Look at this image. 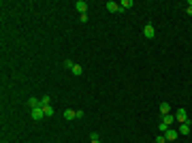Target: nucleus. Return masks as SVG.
I'll return each mask as SVG.
<instances>
[{
  "instance_id": "4",
  "label": "nucleus",
  "mask_w": 192,
  "mask_h": 143,
  "mask_svg": "<svg viewBox=\"0 0 192 143\" xmlns=\"http://www.w3.org/2000/svg\"><path fill=\"white\" fill-rule=\"evenodd\" d=\"M75 9L81 13V15H85V11H88V4H85L83 0H79V2H75Z\"/></svg>"
},
{
  "instance_id": "9",
  "label": "nucleus",
  "mask_w": 192,
  "mask_h": 143,
  "mask_svg": "<svg viewBox=\"0 0 192 143\" xmlns=\"http://www.w3.org/2000/svg\"><path fill=\"white\" fill-rule=\"evenodd\" d=\"M158 111H160V115H169V113H171V107H169V103H162V105L158 107Z\"/></svg>"
},
{
  "instance_id": "14",
  "label": "nucleus",
  "mask_w": 192,
  "mask_h": 143,
  "mask_svg": "<svg viewBox=\"0 0 192 143\" xmlns=\"http://www.w3.org/2000/svg\"><path fill=\"white\" fill-rule=\"evenodd\" d=\"M43 111H45V115H53V111H56V109L51 107V105H47V107H43Z\"/></svg>"
},
{
  "instance_id": "17",
  "label": "nucleus",
  "mask_w": 192,
  "mask_h": 143,
  "mask_svg": "<svg viewBox=\"0 0 192 143\" xmlns=\"http://www.w3.org/2000/svg\"><path fill=\"white\" fill-rule=\"evenodd\" d=\"M156 143H167V137H164V135H158V137H156Z\"/></svg>"
},
{
  "instance_id": "2",
  "label": "nucleus",
  "mask_w": 192,
  "mask_h": 143,
  "mask_svg": "<svg viewBox=\"0 0 192 143\" xmlns=\"http://www.w3.org/2000/svg\"><path fill=\"white\" fill-rule=\"evenodd\" d=\"M143 34H145V38H154V36H156V28H154L152 24H147L143 28Z\"/></svg>"
},
{
  "instance_id": "7",
  "label": "nucleus",
  "mask_w": 192,
  "mask_h": 143,
  "mask_svg": "<svg viewBox=\"0 0 192 143\" xmlns=\"http://www.w3.org/2000/svg\"><path fill=\"white\" fill-rule=\"evenodd\" d=\"M132 4H134L132 0H122V2H120V13H124V11H126V9H130Z\"/></svg>"
},
{
  "instance_id": "19",
  "label": "nucleus",
  "mask_w": 192,
  "mask_h": 143,
  "mask_svg": "<svg viewBox=\"0 0 192 143\" xmlns=\"http://www.w3.org/2000/svg\"><path fill=\"white\" fill-rule=\"evenodd\" d=\"M90 143H100V141H98V139H94V141H90Z\"/></svg>"
},
{
  "instance_id": "16",
  "label": "nucleus",
  "mask_w": 192,
  "mask_h": 143,
  "mask_svg": "<svg viewBox=\"0 0 192 143\" xmlns=\"http://www.w3.org/2000/svg\"><path fill=\"white\" fill-rule=\"evenodd\" d=\"M158 130H160V132H167V130H169V126H167V124H162V122H160V124H158Z\"/></svg>"
},
{
  "instance_id": "3",
  "label": "nucleus",
  "mask_w": 192,
  "mask_h": 143,
  "mask_svg": "<svg viewBox=\"0 0 192 143\" xmlns=\"http://www.w3.org/2000/svg\"><path fill=\"white\" fill-rule=\"evenodd\" d=\"M43 118H45V111H43V107L32 109V120H43Z\"/></svg>"
},
{
  "instance_id": "18",
  "label": "nucleus",
  "mask_w": 192,
  "mask_h": 143,
  "mask_svg": "<svg viewBox=\"0 0 192 143\" xmlns=\"http://www.w3.org/2000/svg\"><path fill=\"white\" fill-rule=\"evenodd\" d=\"M64 66H66V69H73L75 64H73V60H66V62H64Z\"/></svg>"
},
{
  "instance_id": "13",
  "label": "nucleus",
  "mask_w": 192,
  "mask_h": 143,
  "mask_svg": "<svg viewBox=\"0 0 192 143\" xmlns=\"http://www.w3.org/2000/svg\"><path fill=\"white\" fill-rule=\"evenodd\" d=\"M71 71H73V75H83V69H81L79 64H75V66H73Z\"/></svg>"
},
{
  "instance_id": "8",
  "label": "nucleus",
  "mask_w": 192,
  "mask_h": 143,
  "mask_svg": "<svg viewBox=\"0 0 192 143\" xmlns=\"http://www.w3.org/2000/svg\"><path fill=\"white\" fill-rule=\"evenodd\" d=\"M179 135H188L190 132V122H184V124H179Z\"/></svg>"
},
{
  "instance_id": "20",
  "label": "nucleus",
  "mask_w": 192,
  "mask_h": 143,
  "mask_svg": "<svg viewBox=\"0 0 192 143\" xmlns=\"http://www.w3.org/2000/svg\"><path fill=\"white\" fill-rule=\"evenodd\" d=\"M188 7H192V0H190V2H188Z\"/></svg>"
},
{
  "instance_id": "5",
  "label": "nucleus",
  "mask_w": 192,
  "mask_h": 143,
  "mask_svg": "<svg viewBox=\"0 0 192 143\" xmlns=\"http://www.w3.org/2000/svg\"><path fill=\"white\" fill-rule=\"evenodd\" d=\"M177 135H179V132H177V130H173V128H169V130L164 132L167 141H175V139H177Z\"/></svg>"
},
{
  "instance_id": "11",
  "label": "nucleus",
  "mask_w": 192,
  "mask_h": 143,
  "mask_svg": "<svg viewBox=\"0 0 192 143\" xmlns=\"http://www.w3.org/2000/svg\"><path fill=\"white\" fill-rule=\"evenodd\" d=\"M75 118H77V111H73V109L64 111V120H75Z\"/></svg>"
},
{
  "instance_id": "15",
  "label": "nucleus",
  "mask_w": 192,
  "mask_h": 143,
  "mask_svg": "<svg viewBox=\"0 0 192 143\" xmlns=\"http://www.w3.org/2000/svg\"><path fill=\"white\" fill-rule=\"evenodd\" d=\"M49 103H51V98H49V96H43V98H41V107H47Z\"/></svg>"
},
{
  "instance_id": "12",
  "label": "nucleus",
  "mask_w": 192,
  "mask_h": 143,
  "mask_svg": "<svg viewBox=\"0 0 192 143\" xmlns=\"http://www.w3.org/2000/svg\"><path fill=\"white\" fill-rule=\"evenodd\" d=\"M173 122H175V115H171V113H169V115H162V124H167V126H171Z\"/></svg>"
},
{
  "instance_id": "6",
  "label": "nucleus",
  "mask_w": 192,
  "mask_h": 143,
  "mask_svg": "<svg viewBox=\"0 0 192 143\" xmlns=\"http://www.w3.org/2000/svg\"><path fill=\"white\" fill-rule=\"evenodd\" d=\"M107 11L118 13V11H120V2H111V0H109V2H107Z\"/></svg>"
},
{
  "instance_id": "10",
  "label": "nucleus",
  "mask_w": 192,
  "mask_h": 143,
  "mask_svg": "<svg viewBox=\"0 0 192 143\" xmlns=\"http://www.w3.org/2000/svg\"><path fill=\"white\" fill-rule=\"evenodd\" d=\"M28 107H32V109L41 107V100H38V98H34V96H32V98H28Z\"/></svg>"
},
{
  "instance_id": "1",
  "label": "nucleus",
  "mask_w": 192,
  "mask_h": 143,
  "mask_svg": "<svg viewBox=\"0 0 192 143\" xmlns=\"http://www.w3.org/2000/svg\"><path fill=\"white\" fill-rule=\"evenodd\" d=\"M175 120H177L179 124L188 122V113H186V109H177V111H175Z\"/></svg>"
}]
</instances>
